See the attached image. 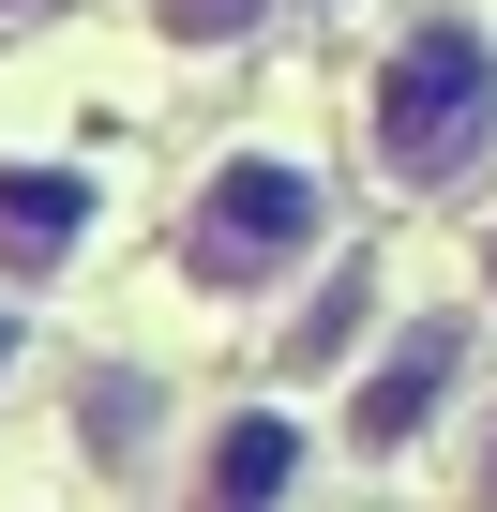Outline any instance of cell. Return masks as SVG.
<instances>
[{
    "instance_id": "obj_1",
    "label": "cell",
    "mask_w": 497,
    "mask_h": 512,
    "mask_svg": "<svg viewBox=\"0 0 497 512\" xmlns=\"http://www.w3.org/2000/svg\"><path fill=\"white\" fill-rule=\"evenodd\" d=\"M362 136H377V166H392L407 196H452V181L497 151V31L467 16V0H437V16L392 31V61H377V91H362Z\"/></svg>"
},
{
    "instance_id": "obj_6",
    "label": "cell",
    "mask_w": 497,
    "mask_h": 512,
    "mask_svg": "<svg viewBox=\"0 0 497 512\" xmlns=\"http://www.w3.org/2000/svg\"><path fill=\"white\" fill-rule=\"evenodd\" d=\"M151 16H166L181 46H241V31H257V16H272V0H151Z\"/></svg>"
},
{
    "instance_id": "obj_10",
    "label": "cell",
    "mask_w": 497,
    "mask_h": 512,
    "mask_svg": "<svg viewBox=\"0 0 497 512\" xmlns=\"http://www.w3.org/2000/svg\"><path fill=\"white\" fill-rule=\"evenodd\" d=\"M482 272H497V241H482Z\"/></svg>"
},
{
    "instance_id": "obj_3",
    "label": "cell",
    "mask_w": 497,
    "mask_h": 512,
    "mask_svg": "<svg viewBox=\"0 0 497 512\" xmlns=\"http://www.w3.org/2000/svg\"><path fill=\"white\" fill-rule=\"evenodd\" d=\"M452 377H467V317H407V332L362 362V392H347V452H407Z\"/></svg>"
},
{
    "instance_id": "obj_5",
    "label": "cell",
    "mask_w": 497,
    "mask_h": 512,
    "mask_svg": "<svg viewBox=\"0 0 497 512\" xmlns=\"http://www.w3.org/2000/svg\"><path fill=\"white\" fill-rule=\"evenodd\" d=\"M91 226V181L76 166H0V272H61Z\"/></svg>"
},
{
    "instance_id": "obj_9",
    "label": "cell",
    "mask_w": 497,
    "mask_h": 512,
    "mask_svg": "<svg viewBox=\"0 0 497 512\" xmlns=\"http://www.w3.org/2000/svg\"><path fill=\"white\" fill-rule=\"evenodd\" d=\"M0 16H31V0H0Z\"/></svg>"
},
{
    "instance_id": "obj_7",
    "label": "cell",
    "mask_w": 497,
    "mask_h": 512,
    "mask_svg": "<svg viewBox=\"0 0 497 512\" xmlns=\"http://www.w3.org/2000/svg\"><path fill=\"white\" fill-rule=\"evenodd\" d=\"M482 512H497V422H482Z\"/></svg>"
},
{
    "instance_id": "obj_2",
    "label": "cell",
    "mask_w": 497,
    "mask_h": 512,
    "mask_svg": "<svg viewBox=\"0 0 497 512\" xmlns=\"http://www.w3.org/2000/svg\"><path fill=\"white\" fill-rule=\"evenodd\" d=\"M317 241H332V181L302 151H226L211 196H196V226H181V272L241 302V287H287Z\"/></svg>"
},
{
    "instance_id": "obj_8",
    "label": "cell",
    "mask_w": 497,
    "mask_h": 512,
    "mask_svg": "<svg viewBox=\"0 0 497 512\" xmlns=\"http://www.w3.org/2000/svg\"><path fill=\"white\" fill-rule=\"evenodd\" d=\"M0 362H16V317H0Z\"/></svg>"
},
{
    "instance_id": "obj_4",
    "label": "cell",
    "mask_w": 497,
    "mask_h": 512,
    "mask_svg": "<svg viewBox=\"0 0 497 512\" xmlns=\"http://www.w3.org/2000/svg\"><path fill=\"white\" fill-rule=\"evenodd\" d=\"M302 482V422L287 407H226L211 422V452H196V512H272Z\"/></svg>"
}]
</instances>
